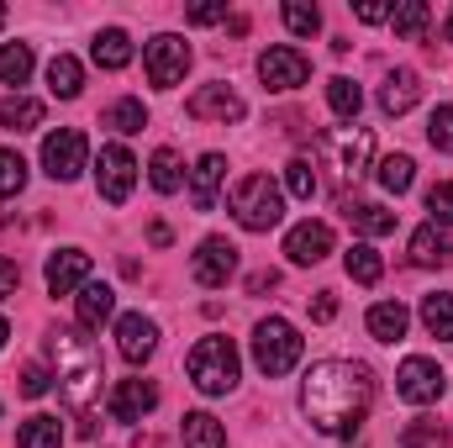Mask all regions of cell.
Segmentation results:
<instances>
[{
  "mask_svg": "<svg viewBox=\"0 0 453 448\" xmlns=\"http://www.w3.org/2000/svg\"><path fill=\"white\" fill-rule=\"evenodd\" d=\"M369 406H374L369 364L322 359V364H311L306 380H301V412H306V422H311L322 438H348V433H358V422L369 417Z\"/></svg>",
  "mask_w": 453,
  "mask_h": 448,
  "instance_id": "cell-1",
  "label": "cell"
},
{
  "mask_svg": "<svg viewBox=\"0 0 453 448\" xmlns=\"http://www.w3.org/2000/svg\"><path fill=\"white\" fill-rule=\"evenodd\" d=\"M48 353H53V364H58V396L74 406V412H85L90 417V401L101 396V348L90 343V337L69 333V328H58V333L48 337Z\"/></svg>",
  "mask_w": 453,
  "mask_h": 448,
  "instance_id": "cell-2",
  "label": "cell"
},
{
  "mask_svg": "<svg viewBox=\"0 0 453 448\" xmlns=\"http://www.w3.org/2000/svg\"><path fill=\"white\" fill-rule=\"evenodd\" d=\"M185 369H190V385H196L201 396H226V390H237V369H242V359H237L232 337L211 333V337H201V343L190 348Z\"/></svg>",
  "mask_w": 453,
  "mask_h": 448,
  "instance_id": "cell-3",
  "label": "cell"
},
{
  "mask_svg": "<svg viewBox=\"0 0 453 448\" xmlns=\"http://www.w3.org/2000/svg\"><path fill=\"white\" fill-rule=\"evenodd\" d=\"M232 217H237V227H248V232H269V227H280V217H285V196H280V185H274L269 174H242L237 190H232Z\"/></svg>",
  "mask_w": 453,
  "mask_h": 448,
  "instance_id": "cell-4",
  "label": "cell"
},
{
  "mask_svg": "<svg viewBox=\"0 0 453 448\" xmlns=\"http://www.w3.org/2000/svg\"><path fill=\"white\" fill-rule=\"evenodd\" d=\"M253 364H258L264 380L290 375V369L301 364V333H296L285 317H264V322L253 328Z\"/></svg>",
  "mask_w": 453,
  "mask_h": 448,
  "instance_id": "cell-5",
  "label": "cell"
},
{
  "mask_svg": "<svg viewBox=\"0 0 453 448\" xmlns=\"http://www.w3.org/2000/svg\"><path fill=\"white\" fill-rule=\"evenodd\" d=\"M317 153H322V164L333 169V180L348 185V180H358V174L369 169V158H374V137H369V127H333V132H322Z\"/></svg>",
  "mask_w": 453,
  "mask_h": 448,
  "instance_id": "cell-6",
  "label": "cell"
},
{
  "mask_svg": "<svg viewBox=\"0 0 453 448\" xmlns=\"http://www.w3.org/2000/svg\"><path fill=\"white\" fill-rule=\"evenodd\" d=\"M142 69H148V85H153V90H174V85L185 80V69H190V42L174 37V32L148 37V48H142Z\"/></svg>",
  "mask_w": 453,
  "mask_h": 448,
  "instance_id": "cell-7",
  "label": "cell"
},
{
  "mask_svg": "<svg viewBox=\"0 0 453 448\" xmlns=\"http://www.w3.org/2000/svg\"><path fill=\"white\" fill-rule=\"evenodd\" d=\"M85 158H90V143H85L80 127H58V132L42 137V169H48V180H58V185L80 180Z\"/></svg>",
  "mask_w": 453,
  "mask_h": 448,
  "instance_id": "cell-8",
  "label": "cell"
},
{
  "mask_svg": "<svg viewBox=\"0 0 453 448\" xmlns=\"http://www.w3.org/2000/svg\"><path fill=\"white\" fill-rule=\"evenodd\" d=\"M443 390H449V375L433 359H406L395 369V396L411 406H433V401H443Z\"/></svg>",
  "mask_w": 453,
  "mask_h": 448,
  "instance_id": "cell-9",
  "label": "cell"
},
{
  "mask_svg": "<svg viewBox=\"0 0 453 448\" xmlns=\"http://www.w3.org/2000/svg\"><path fill=\"white\" fill-rule=\"evenodd\" d=\"M258 80L269 85V90H301L306 80H311V64H306V53L301 48H290V42H280V48H269V53H258Z\"/></svg>",
  "mask_w": 453,
  "mask_h": 448,
  "instance_id": "cell-10",
  "label": "cell"
},
{
  "mask_svg": "<svg viewBox=\"0 0 453 448\" xmlns=\"http://www.w3.org/2000/svg\"><path fill=\"white\" fill-rule=\"evenodd\" d=\"M132 185H137V158H132L121 143L101 148V164H96V190H101V201L121 206V201L132 196Z\"/></svg>",
  "mask_w": 453,
  "mask_h": 448,
  "instance_id": "cell-11",
  "label": "cell"
},
{
  "mask_svg": "<svg viewBox=\"0 0 453 448\" xmlns=\"http://www.w3.org/2000/svg\"><path fill=\"white\" fill-rule=\"evenodd\" d=\"M190 274H196V285L222 290L226 280L237 274V248H232L226 237H206V243L196 248V259H190Z\"/></svg>",
  "mask_w": 453,
  "mask_h": 448,
  "instance_id": "cell-12",
  "label": "cell"
},
{
  "mask_svg": "<svg viewBox=\"0 0 453 448\" xmlns=\"http://www.w3.org/2000/svg\"><path fill=\"white\" fill-rule=\"evenodd\" d=\"M185 112L196 116V121H222L226 127V121H242L248 106H242V96H237L232 85H201V90L185 101Z\"/></svg>",
  "mask_w": 453,
  "mask_h": 448,
  "instance_id": "cell-13",
  "label": "cell"
},
{
  "mask_svg": "<svg viewBox=\"0 0 453 448\" xmlns=\"http://www.w3.org/2000/svg\"><path fill=\"white\" fill-rule=\"evenodd\" d=\"M42 280H48L53 296H69V290L90 285V253H85V248H58V253H48Z\"/></svg>",
  "mask_w": 453,
  "mask_h": 448,
  "instance_id": "cell-14",
  "label": "cell"
},
{
  "mask_svg": "<svg viewBox=\"0 0 453 448\" xmlns=\"http://www.w3.org/2000/svg\"><path fill=\"white\" fill-rule=\"evenodd\" d=\"M285 253H290V264H301V269L322 264V259L333 253V227L327 222H296L285 232Z\"/></svg>",
  "mask_w": 453,
  "mask_h": 448,
  "instance_id": "cell-15",
  "label": "cell"
},
{
  "mask_svg": "<svg viewBox=\"0 0 453 448\" xmlns=\"http://www.w3.org/2000/svg\"><path fill=\"white\" fill-rule=\"evenodd\" d=\"M116 348H121L127 364H148L153 348H158V328H153V317H142V312L116 317Z\"/></svg>",
  "mask_w": 453,
  "mask_h": 448,
  "instance_id": "cell-16",
  "label": "cell"
},
{
  "mask_svg": "<svg viewBox=\"0 0 453 448\" xmlns=\"http://www.w3.org/2000/svg\"><path fill=\"white\" fill-rule=\"evenodd\" d=\"M153 406H158V385L153 380H116V390H111L116 422H142Z\"/></svg>",
  "mask_w": 453,
  "mask_h": 448,
  "instance_id": "cell-17",
  "label": "cell"
},
{
  "mask_svg": "<svg viewBox=\"0 0 453 448\" xmlns=\"http://www.w3.org/2000/svg\"><path fill=\"white\" fill-rule=\"evenodd\" d=\"M417 101H422V80H417V69H390L385 85H380V112L385 116H406Z\"/></svg>",
  "mask_w": 453,
  "mask_h": 448,
  "instance_id": "cell-18",
  "label": "cell"
},
{
  "mask_svg": "<svg viewBox=\"0 0 453 448\" xmlns=\"http://www.w3.org/2000/svg\"><path fill=\"white\" fill-rule=\"evenodd\" d=\"M116 312V290L106 280H90V285H80V296H74V317H80V328L85 333H96L101 322H111Z\"/></svg>",
  "mask_w": 453,
  "mask_h": 448,
  "instance_id": "cell-19",
  "label": "cell"
},
{
  "mask_svg": "<svg viewBox=\"0 0 453 448\" xmlns=\"http://www.w3.org/2000/svg\"><path fill=\"white\" fill-rule=\"evenodd\" d=\"M222 180H226V158L222 153H201V164L190 169V201H196V212H211L217 206Z\"/></svg>",
  "mask_w": 453,
  "mask_h": 448,
  "instance_id": "cell-20",
  "label": "cell"
},
{
  "mask_svg": "<svg viewBox=\"0 0 453 448\" xmlns=\"http://www.w3.org/2000/svg\"><path fill=\"white\" fill-rule=\"evenodd\" d=\"M406 253H411V264H417V269H443V264L453 259V243L443 237V227L427 222V227H417V232H411Z\"/></svg>",
  "mask_w": 453,
  "mask_h": 448,
  "instance_id": "cell-21",
  "label": "cell"
},
{
  "mask_svg": "<svg viewBox=\"0 0 453 448\" xmlns=\"http://www.w3.org/2000/svg\"><path fill=\"white\" fill-rule=\"evenodd\" d=\"M406 328H411V312H406L401 301H380V306H369V337L395 343V337H406Z\"/></svg>",
  "mask_w": 453,
  "mask_h": 448,
  "instance_id": "cell-22",
  "label": "cell"
},
{
  "mask_svg": "<svg viewBox=\"0 0 453 448\" xmlns=\"http://www.w3.org/2000/svg\"><path fill=\"white\" fill-rule=\"evenodd\" d=\"M90 58H96L101 69H127V64H132V37H127L121 27L96 32V42H90Z\"/></svg>",
  "mask_w": 453,
  "mask_h": 448,
  "instance_id": "cell-23",
  "label": "cell"
},
{
  "mask_svg": "<svg viewBox=\"0 0 453 448\" xmlns=\"http://www.w3.org/2000/svg\"><path fill=\"white\" fill-rule=\"evenodd\" d=\"M48 90H53L58 101H74V96L85 90V69H80V58L58 53V58L48 64Z\"/></svg>",
  "mask_w": 453,
  "mask_h": 448,
  "instance_id": "cell-24",
  "label": "cell"
},
{
  "mask_svg": "<svg viewBox=\"0 0 453 448\" xmlns=\"http://www.w3.org/2000/svg\"><path fill=\"white\" fill-rule=\"evenodd\" d=\"M374 180H380V190H390V196H406V190H411V180H417V164H411V153H385V158H380V169H374Z\"/></svg>",
  "mask_w": 453,
  "mask_h": 448,
  "instance_id": "cell-25",
  "label": "cell"
},
{
  "mask_svg": "<svg viewBox=\"0 0 453 448\" xmlns=\"http://www.w3.org/2000/svg\"><path fill=\"white\" fill-rule=\"evenodd\" d=\"M0 127H5V132H32V127H42V101H32V96H5V101H0Z\"/></svg>",
  "mask_w": 453,
  "mask_h": 448,
  "instance_id": "cell-26",
  "label": "cell"
},
{
  "mask_svg": "<svg viewBox=\"0 0 453 448\" xmlns=\"http://www.w3.org/2000/svg\"><path fill=\"white\" fill-rule=\"evenodd\" d=\"M58 444H64V428H58V417H48V412L27 417V422L16 428V448H58Z\"/></svg>",
  "mask_w": 453,
  "mask_h": 448,
  "instance_id": "cell-27",
  "label": "cell"
},
{
  "mask_svg": "<svg viewBox=\"0 0 453 448\" xmlns=\"http://www.w3.org/2000/svg\"><path fill=\"white\" fill-rule=\"evenodd\" d=\"M427 21H433L427 0H401V5H390V27H395V37H406V42H417V37L427 32Z\"/></svg>",
  "mask_w": 453,
  "mask_h": 448,
  "instance_id": "cell-28",
  "label": "cell"
},
{
  "mask_svg": "<svg viewBox=\"0 0 453 448\" xmlns=\"http://www.w3.org/2000/svg\"><path fill=\"white\" fill-rule=\"evenodd\" d=\"M342 269H348V280H358V285H380V274H385V259H380L369 243H353V248L342 253Z\"/></svg>",
  "mask_w": 453,
  "mask_h": 448,
  "instance_id": "cell-29",
  "label": "cell"
},
{
  "mask_svg": "<svg viewBox=\"0 0 453 448\" xmlns=\"http://www.w3.org/2000/svg\"><path fill=\"white\" fill-rule=\"evenodd\" d=\"M342 217L353 222V232H364V237H385V232H395V212H385V206H374V201H364V206H342Z\"/></svg>",
  "mask_w": 453,
  "mask_h": 448,
  "instance_id": "cell-30",
  "label": "cell"
},
{
  "mask_svg": "<svg viewBox=\"0 0 453 448\" xmlns=\"http://www.w3.org/2000/svg\"><path fill=\"white\" fill-rule=\"evenodd\" d=\"M185 448H226V433L211 412H190L185 417Z\"/></svg>",
  "mask_w": 453,
  "mask_h": 448,
  "instance_id": "cell-31",
  "label": "cell"
},
{
  "mask_svg": "<svg viewBox=\"0 0 453 448\" xmlns=\"http://www.w3.org/2000/svg\"><path fill=\"white\" fill-rule=\"evenodd\" d=\"M148 180H153L158 196H174V190H180V153H174V148H158L153 164H148Z\"/></svg>",
  "mask_w": 453,
  "mask_h": 448,
  "instance_id": "cell-32",
  "label": "cell"
},
{
  "mask_svg": "<svg viewBox=\"0 0 453 448\" xmlns=\"http://www.w3.org/2000/svg\"><path fill=\"white\" fill-rule=\"evenodd\" d=\"M106 127L121 132V137H132V132H142V127H148V106H142V101H132V96H121L111 112H106Z\"/></svg>",
  "mask_w": 453,
  "mask_h": 448,
  "instance_id": "cell-33",
  "label": "cell"
},
{
  "mask_svg": "<svg viewBox=\"0 0 453 448\" xmlns=\"http://www.w3.org/2000/svg\"><path fill=\"white\" fill-rule=\"evenodd\" d=\"M422 328L433 337H443V343H453V296H427L422 301Z\"/></svg>",
  "mask_w": 453,
  "mask_h": 448,
  "instance_id": "cell-34",
  "label": "cell"
},
{
  "mask_svg": "<svg viewBox=\"0 0 453 448\" xmlns=\"http://www.w3.org/2000/svg\"><path fill=\"white\" fill-rule=\"evenodd\" d=\"M401 448H449V428H443V422L417 417V422H406V428H401Z\"/></svg>",
  "mask_w": 453,
  "mask_h": 448,
  "instance_id": "cell-35",
  "label": "cell"
},
{
  "mask_svg": "<svg viewBox=\"0 0 453 448\" xmlns=\"http://www.w3.org/2000/svg\"><path fill=\"white\" fill-rule=\"evenodd\" d=\"M327 106H333L342 121H353V116H358V106H364V90H358L348 74H338V80H327Z\"/></svg>",
  "mask_w": 453,
  "mask_h": 448,
  "instance_id": "cell-36",
  "label": "cell"
},
{
  "mask_svg": "<svg viewBox=\"0 0 453 448\" xmlns=\"http://www.w3.org/2000/svg\"><path fill=\"white\" fill-rule=\"evenodd\" d=\"M285 190H290L296 201H311V196L322 190V180H317L311 158H290V164H285Z\"/></svg>",
  "mask_w": 453,
  "mask_h": 448,
  "instance_id": "cell-37",
  "label": "cell"
},
{
  "mask_svg": "<svg viewBox=\"0 0 453 448\" xmlns=\"http://www.w3.org/2000/svg\"><path fill=\"white\" fill-rule=\"evenodd\" d=\"M27 74H32V48L27 42H5L0 48V80L5 85H27Z\"/></svg>",
  "mask_w": 453,
  "mask_h": 448,
  "instance_id": "cell-38",
  "label": "cell"
},
{
  "mask_svg": "<svg viewBox=\"0 0 453 448\" xmlns=\"http://www.w3.org/2000/svg\"><path fill=\"white\" fill-rule=\"evenodd\" d=\"M21 190H27V158L16 148H0V201H11Z\"/></svg>",
  "mask_w": 453,
  "mask_h": 448,
  "instance_id": "cell-39",
  "label": "cell"
},
{
  "mask_svg": "<svg viewBox=\"0 0 453 448\" xmlns=\"http://www.w3.org/2000/svg\"><path fill=\"white\" fill-rule=\"evenodd\" d=\"M285 27H290L296 37H317V32H322V11L306 5V0H290V5H285Z\"/></svg>",
  "mask_w": 453,
  "mask_h": 448,
  "instance_id": "cell-40",
  "label": "cell"
},
{
  "mask_svg": "<svg viewBox=\"0 0 453 448\" xmlns=\"http://www.w3.org/2000/svg\"><path fill=\"white\" fill-rule=\"evenodd\" d=\"M427 143L438 153H453V106H438V112L427 116Z\"/></svg>",
  "mask_w": 453,
  "mask_h": 448,
  "instance_id": "cell-41",
  "label": "cell"
},
{
  "mask_svg": "<svg viewBox=\"0 0 453 448\" xmlns=\"http://www.w3.org/2000/svg\"><path fill=\"white\" fill-rule=\"evenodd\" d=\"M427 212H433V227H453V180L427 190Z\"/></svg>",
  "mask_w": 453,
  "mask_h": 448,
  "instance_id": "cell-42",
  "label": "cell"
},
{
  "mask_svg": "<svg viewBox=\"0 0 453 448\" xmlns=\"http://www.w3.org/2000/svg\"><path fill=\"white\" fill-rule=\"evenodd\" d=\"M48 390H53V375H48L42 364H27V369H21V396L37 401V396H48Z\"/></svg>",
  "mask_w": 453,
  "mask_h": 448,
  "instance_id": "cell-43",
  "label": "cell"
},
{
  "mask_svg": "<svg viewBox=\"0 0 453 448\" xmlns=\"http://www.w3.org/2000/svg\"><path fill=\"white\" fill-rule=\"evenodd\" d=\"M211 21H226V0H217V5H190V27H211Z\"/></svg>",
  "mask_w": 453,
  "mask_h": 448,
  "instance_id": "cell-44",
  "label": "cell"
},
{
  "mask_svg": "<svg viewBox=\"0 0 453 448\" xmlns=\"http://www.w3.org/2000/svg\"><path fill=\"white\" fill-rule=\"evenodd\" d=\"M353 16H358V21H369V27H380V21H390V5H380V0H358V5H353Z\"/></svg>",
  "mask_w": 453,
  "mask_h": 448,
  "instance_id": "cell-45",
  "label": "cell"
},
{
  "mask_svg": "<svg viewBox=\"0 0 453 448\" xmlns=\"http://www.w3.org/2000/svg\"><path fill=\"white\" fill-rule=\"evenodd\" d=\"M338 317V296L333 290H317V301H311V322H333Z\"/></svg>",
  "mask_w": 453,
  "mask_h": 448,
  "instance_id": "cell-46",
  "label": "cell"
},
{
  "mask_svg": "<svg viewBox=\"0 0 453 448\" xmlns=\"http://www.w3.org/2000/svg\"><path fill=\"white\" fill-rule=\"evenodd\" d=\"M16 285H21V269H16V259H5V253H0V301H5V296H16Z\"/></svg>",
  "mask_w": 453,
  "mask_h": 448,
  "instance_id": "cell-47",
  "label": "cell"
},
{
  "mask_svg": "<svg viewBox=\"0 0 453 448\" xmlns=\"http://www.w3.org/2000/svg\"><path fill=\"white\" fill-rule=\"evenodd\" d=\"M280 285V274L274 269H258V274H248V296H264V290H274Z\"/></svg>",
  "mask_w": 453,
  "mask_h": 448,
  "instance_id": "cell-48",
  "label": "cell"
},
{
  "mask_svg": "<svg viewBox=\"0 0 453 448\" xmlns=\"http://www.w3.org/2000/svg\"><path fill=\"white\" fill-rule=\"evenodd\" d=\"M148 237H153V243H158V248H164V243H169V237H174V232H169V227H164V222H153V227H148Z\"/></svg>",
  "mask_w": 453,
  "mask_h": 448,
  "instance_id": "cell-49",
  "label": "cell"
},
{
  "mask_svg": "<svg viewBox=\"0 0 453 448\" xmlns=\"http://www.w3.org/2000/svg\"><path fill=\"white\" fill-rule=\"evenodd\" d=\"M443 37H449V42H453V11H449V21H443Z\"/></svg>",
  "mask_w": 453,
  "mask_h": 448,
  "instance_id": "cell-50",
  "label": "cell"
},
{
  "mask_svg": "<svg viewBox=\"0 0 453 448\" xmlns=\"http://www.w3.org/2000/svg\"><path fill=\"white\" fill-rule=\"evenodd\" d=\"M5 337H11V328H5V317H0V348H5Z\"/></svg>",
  "mask_w": 453,
  "mask_h": 448,
  "instance_id": "cell-51",
  "label": "cell"
},
{
  "mask_svg": "<svg viewBox=\"0 0 453 448\" xmlns=\"http://www.w3.org/2000/svg\"><path fill=\"white\" fill-rule=\"evenodd\" d=\"M5 16H11V11H5V5H0V27H5Z\"/></svg>",
  "mask_w": 453,
  "mask_h": 448,
  "instance_id": "cell-52",
  "label": "cell"
}]
</instances>
